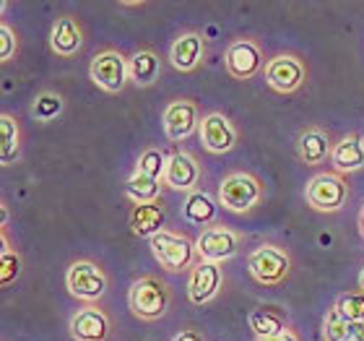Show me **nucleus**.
<instances>
[{
	"mask_svg": "<svg viewBox=\"0 0 364 341\" xmlns=\"http://www.w3.org/2000/svg\"><path fill=\"white\" fill-rule=\"evenodd\" d=\"M167 287L161 284L159 279L154 276H146V279L136 281L133 289H130V310L136 313L138 318L146 320H156L167 313Z\"/></svg>",
	"mask_w": 364,
	"mask_h": 341,
	"instance_id": "obj_1",
	"label": "nucleus"
},
{
	"mask_svg": "<svg viewBox=\"0 0 364 341\" xmlns=\"http://www.w3.org/2000/svg\"><path fill=\"white\" fill-rule=\"evenodd\" d=\"M219 198L221 204L227 206V209H232V211H247L260 198V182L252 174H245V172L229 174L227 180L221 182Z\"/></svg>",
	"mask_w": 364,
	"mask_h": 341,
	"instance_id": "obj_2",
	"label": "nucleus"
},
{
	"mask_svg": "<svg viewBox=\"0 0 364 341\" xmlns=\"http://www.w3.org/2000/svg\"><path fill=\"white\" fill-rule=\"evenodd\" d=\"M307 201L320 211H338L346 201V185L338 174H318L307 182Z\"/></svg>",
	"mask_w": 364,
	"mask_h": 341,
	"instance_id": "obj_3",
	"label": "nucleus"
},
{
	"mask_svg": "<svg viewBox=\"0 0 364 341\" xmlns=\"http://www.w3.org/2000/svg\"><path fill=\"white\" fill-rule=\"evenodd\" d=\"M151 251L156 261L169 271H182L193 261V245L172 232H159L156 237H151Z\"/></svg>",
	"mask_w": 364,
	"mask_h": 341,
	"instance_id": "obj_4",
	"label": "nucleus"
},
{
	"mask_svg": "<svg viewBox=\"0 0 364 341\" xmlns=\"http://www.w3.org/2000/svg\"><path fill=\"white\" fill-rule=\"evenodd\" d=\"M130 76V65L117 53H102L91 61V78L94 84L105 91H120L125 86V78Z\"/></svg>",
	"mask_w": 364,
	"mask_h": 341,
	"instance_id": "obj_5",
	"label": "nucleus"
},
{
	"mask_svg": "<svg viewBox=\"0 0 364 341\" xmlns=\"http://www.w3.org/2000/svg\"><path fill=\"white\" fill-rule=\"evenodd\" d=\"M65 281H68L70 295H76L78 300H99L107 289L105 273L99 271L94 263H86V261H78V263L70 266Z\"/></svg>",
	"mask_w": 364,
	"mask_h": 341,
	"instance_id": "obj_6",
	"label": "nucleus"
},
{
	"mask_svg": "<svg viewBox=\"0 0 364 341\" xmlns=\"http://www.w3.org/2000/svg\"><path fill=\"white\" fill-rule=\"evenodd\" d=\"M250 271L260 284H279L287 279L289 273V258L287 253H281L279 248H258L250 256Z\"/></svg>",
	"mask_w": 364,
	"mask_h": 341,
	"instance_id": "obj_7",
	"label": "nucleus"
},
{
	"mask_svg": "<svg viewBox=\"0 0 364 341\" xmlns=\"http://www.w3.org/2000/svg\"><path fill=\"white\" fill-rule=\"evenodd\" d=\"M266 78L268 84H271V89L281 91V94H289V91L302 86L304 68L302 63L296 61V58H291V55H279V58H273L266 65Z\"/></svg>",
	"mask_w": 364,
	"mask_h": 341,
	"instance_id": "obj_8",
	"label": "nucleus"
},
{
	"mask_svg": "<svg viewBox=\"0 0 364 341\" xmlns=\"http://www.w3.org/2000/svg\"><path fill=\"white\" fill-rule=\"evenodd\" d=\"M200 141L208 152L213 154H227L235 149L237 144V133L232 128V122L224 117V115H208L200 122Z\"/></svg>",
	"mask_w": 364,
	"mask_h": 341,
	"instance_id": "obj_9",
	"label": "nucleus"
},
{
	"mask_svg": "<svg viewBox=\"0 0 364 341\" xmlns=\"http://www.w3.org/2000/svg\"><path fill=\"white\" fill-rule=\"evenodd\" d=\"M221 284V268L219 263H211V261H200V263L193 268L188 281V295L196 305L208 303L216 292H219Z\"/></svg>",
	"mask_w": 364,
	"mask_h": 341,
	"instance_id": "obj_10",
	"label": "nucleus"
},
{
	"mask_svg": "<svg viewBox=\"0 0 364 341\" xmlns=\"http://www.w3.org/2000/svg\"><path fill=\"white\" fill-rule=\"evenodd\" d=\"M198 253L203 261H211V263H219L224 258H232L237 253V237L229 232V229H205L203 235L198 237L196 243Z\"/></svg>",
	"mask_w": 364,
	"mask_h": 341,
	"instance_id": "obj_11",
	"label": "nucleus"
},
{
	"mask_svg": "<svg viewBox=\"0 0 364 341\" xmlns=\"http://www.w3.org/2000/svg\"><path fill=\"white\" fill-rule=\"evenodd\" d=\"M263 65V58H260V50L252 42H235V45L227 50V70L235 78H252Z\"/></svg>",
	"mask_w": 364,
	"mask_h": 341,
	"instance_id": "obj_12",
	"label": "nucleus"
},
{
	"mask_svg": "<svg viewBox=\"0 0 364 341\" xmlns=\"http://www.w3.org/2000/svg\"><path fill=\"white\" fill-rule=\"evenodd\" d=\"M198 125V110L193 102H172L164 110V130L172 141H182L188 138Z\"/></svg>",
	"mask_w": 364,
	"mask_h": 341,
	"instance_id": "obj_13",
	"label": "nucleus"
},
{
	"mask_svg": "<svg viewBox=\"0 0 364 341\" xmlns=\"http://www.w3.org/2000/svg\"><path fill=\"white\" fill-rule=\"evenodd\" d=\"M70 334L76 336L78 341H105L107 334H109V320L97 308H86V310L73 315Z\"/></svg>",
	"mask_w": 364,
	"mask_h": 341,
	"instance_id": "obj_14",
	"label": "nucleus"
},
{
	"mask_svg": "<svg viewBox=\"0 0 364 341\" xmlns=\"http://www.w3.org/2000/svg\"><path fill=\"white\" fill-rule=\"evenodd\" d=\"M164 182L175 190H190L198 182V164L188 154H175L167 162V172H164Z\"/></svg>",
	"mask_w": 364,
	"mask_h": 341,
	"instance_id": "obj_15",
	"label": "nucleus"
},
{
	"mask_svg": "<svg viewBox=\"0 0 364 341\" xmlns=\"http://www.w3.org/2000/svg\"><path fill=\"white\" fill-rule=\"evenodd\" d=\"M200 53H203V37L200 34H182L172 45L169 61L177 70H193L200 61Z\"/></svg>",
	"mask_w": 364,
	"mask_h": 341,
	"instance_id": "obj_16",
	"label": "nucleus"
},
{
	"mask_svg": "<svg viewBox=\"0 0 364 341\" xmlns=\"http://www.w3.org/2000/svg\"><path fill=\"white\" fill-rule=\"evenodd\" d=\"M130 227L141 237H156L164 232V211L156 204H141L136 206V211L130 216Z\"/></svg>",
	"mask_w": 364,
	"mask_h": 341,
	"instance_id": "obj_17",
	"label": "nucleus"
},
{
	"mask_svg": "<svg viewBox=\"0 0 364 341\" xmlns=\"http://www.w3.org/2000/svg\"><path fill=\"white\" fill-rule=\"evenodd\" d=\"M331 159H333V167L338 172H354L364 164V146L357 136L343 138L341 144H336V149L331 152Z\"/></svg>",
	"mask_w": 364,
	"mask_h": 341,
	"instance_id": "obj_18",
	"label": "nucleus"
},
{
	"mask_svg": "<svg viewBox=\"0 0 364 341\" xmlns=\"http://www.w3.org/2000/svg\"><path fill=\"white\" fill-rule=\"evenodd\" d=\"M81 29L73 19H60L53 29V50L60 55H73L81 47Z\"/></svg>",
	"mask_w": 364,
	"mask_h": 341,
	"instance_id": "obj_19",
	"label": "nucleus"
},
{
	"mask_svg": "<svg viewBox=\"0 0 364 341\" xmlns=\"http://www.w3.org/2000/svg\"><path fill=\"white\" fill-rule=\"evenodd\" d=\"M250 326L258 334V339H268V336H279L287 331V318L276 310L260 308V310L250 313Z\"/></svg>",
	"mask_w": 364,
	"mask_h": 341,
	"instance_id": "obj_20",
	"label": "nucleus"
},
{
	"mask_svg": "<svg viewBox=\"0 0 364 341\" xmlns=\"http://www.w3.org/2000/svg\"><path fill=\"white\" fill-rule=\"evenodd\" d=\"M328 152H331V144H328V138L320 130L302 133V138H299V157L307 164H318V162L328 159Z\"/></svg>",
	"mask_w": 364,
	"mask_h": 341,
	"instance_id": "obj_21",
	"label": "nucleus"
},
{
	"mask_svg": "<svg viewBox=\"0 0 364 341\" xmlns=\"http://www.w3.org/2000/svg\"><path fill=\"white\" fill-rule=\"evenodd\" d=\"M159 76V61L154 53H136L130 61V78L141 86H149Z\"/></svg>",
	"mask_w": 364,
	"mask_h": 341,
	"instance_id": "obj_22",
	"label": "nucleus"
},
{
	"mask_svg": "<svg viewBox=\"0 0 364 341\" xmlns=\"http://www.w3.org/2000/svg\"><path fill=\"white\" fill-rule=\"evenodd\" d=\"M18 157V128H16L14 117L3 115L0 117V162L11 164Z\"/></svg>",
	"mask_w": 364,
	"mask_h": 341,
	"instance_id": "obj_23",
	"label": "nucleus"
},
{
	"mask_svg": "<svg viewBox=\"0 0 364 341\" xmlns=\"http://www.w3.org/2000/svg\"><path fill=\"white\" fill-rule=\"evenodd\" d=\"M128 196L133 198L138 206L154 204L156 196H159V180H154V177H149V174L136 172L128 180Z\"/></svg>",
	"mask_w": 364,
	"mask_h": 341,
	"instance_id": "obj_24",
	"label": "nucleus"
},
{
	"mask_svg": "<svg viewBox=\"0 0 364 341\" xmlns=\"http://www.w3.org/2000/svg\"><path fill=\"white\" fill-rule=\"evenodd\" d=\"M185 216L190 221H196V224H208L216 216V206L205 193H193L188 198V204H185Z\"/></svg>",
	"mask_w": 364,
	"mask_h": 341,
	"instance_id": "obj_25",
	"label": "nucleus"
},
{
	"mask_svg": "<svg viewBox=\"0 0 364 341\" xmlns=\"http://www.w3.org/2000/svg\"><path fill=\"white\" fill-rule=\"evenodd\" d=\"M336 310L349 323H364V295H343L336 305Z\"/></svg>",
	"mask_w": 364,
	"mask_h": 341,
	"instance_id": "obj_26",
	"label": "nucleus"
},
{
	"mask_svg": "<svg viewBox=\"0 0 364 341\" xmlns=\"http://www.w3.org/2000/svg\"><path fill=\"white\" fill-rule=\"evenodd\" d=\"M326 341H349V320L336 308L326 315Z\"/></svg>",
	"mask_w": 364,
	"mask_h": 341,
	"instance_id": "obj_27",
	"label": "nucleus"
},
{
	"mask_svg": "<svg viewBox=\"0 0 364 341\" xmlns=\"http://www.w3.org/2000/svg\"><path fill=\"white\" fill-rule=\"evenodd\" d=\"M138 172L141 174H149L154 180H159L161 174L167 172V159L161 157V152L151 149V152H146L141 159H138Z\"/></svg>",
	"mask_w": 364,
	"mask_h": 341,
	"instance_id": "obj_28",
	"label": "nucleus"
},
{
	"mask_svg": "<svg viewBox=\"0 0 364 341\" xmlns=\"http://www.w3.org/2000/svg\"><path fill=\"white\" fill-rule=\"evenodd\" d=\"M63 110V99L55 97V94H42V97L34 102V115H37L39 120H53L58 117Z\"/></svg>",
	"mask_w": 364,
	"mask_h": 341,
	"instance_id": "obj_29",
	"label": "nucleus"
},
{
	"mask_svg": "<svg viewBox=\"0 0 364 341\" xmlns=\"http://www.w3.org/2000/svg\"><path fill=\"white\" fill-rule=\"evenodd\" d=\"M0 266H3V271H0V284L6 287L11 281L18 276V268H21V261L16 253H11L8 248H3V258H0Z\"/></svg>",
	"mask_w": 364,
	"mask_h": 341,
	"instance_id": "obj_30",
	"label": "nucleus"
},
{
	"mask_svg": "<svg viewBox=\"0 0 364 341\" xmlns=\"http://www.w3.org/2000/svg\"><path fill=\"white\" fill-rule=\"evenodd\" d=\"M16 50V37L14 31H11V26H0V61H8L11 55H14Z\"/></svg>",
	"mask_w": 364,
	"mask_h": 341,
	"instance_id": "obj_31",
	"label": "nucleus"
},
{
	"mask_svg": "<svg viewBox=\"0 0 364 341\" xmlns=\"http://www.w3.org/2000/svg\"><path fill=\"white\" fill-rule=\"evenodd\" d=\"M349 341H364V323H349Z\"/></svg>",
	"mask_w": 364,
	"mask_h": 341,
	"instance_id": "obj_32",
	"label": "nucleus"
},
{
	"mask_svg": "<svg viewBox=\"0 0 364 341\" xmlns=\"http://www.w3.org/2000/svg\"><path fill=\"white\" fill-rule=\"evenodd\" d=\"M175 341H203V336L198 331H182V334L175 336Z\"/></svg>",
	"mask_w": 364,
	"mask_h": 341,
	"instance_id": "obj_33",
	"label": "nucleus"
},
{
	"mask_svg": "<svg viewBox=\"0 0 364 341\" xmlns=\"http://www.w3.org/2000/svg\"><path fill=\"white\" fill-rule=\"evenodd\" d=\"M255 341H296V336L284 331V334H279V336H268V339H255Z\"/></svg>",
	"mask_w": 364,
	"mask_h": 341,
	"instance_id": "obj_34",
	"label": "nucleus"
},
{
	"mask_svg": "<svg viewBox=\"0 0 364 341\" xmlns=\"http://www.w3.org/2000/svg\"><path fill=\"white\" fill-rule=\"evenodd\" d=\"M359 287L364 289V271H362V276H359Z\"/></svg>",
	"mask_w": 364,
	"mask_h": 341,
	"instance_id": "obj_35",
	"label": "nucleus"
},
{
	"mask_svg": "<svg viewBox=\"0 0 364 341\" xmlns=\"http://www.w3.org/2000/svg\"><path fill=\"white\" fill-rule=\"evenodd\" d=\"M362 235H364V211H362Z\"/></svg>",
	"mask_w": 364,
	"mask_h": 341,
	"instance_id": "obj_36",
	"label": "nucleus"
}]
</instances>
